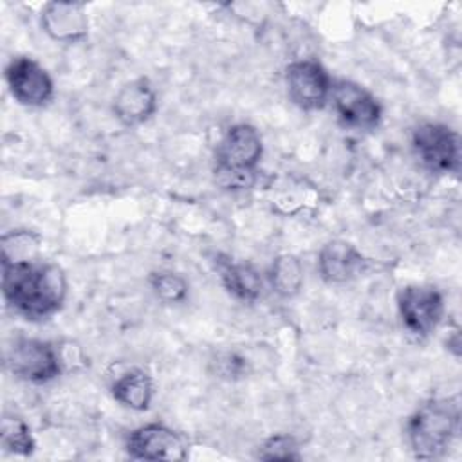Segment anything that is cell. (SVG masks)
<instances>
[{
  "label": "cell",
  "mask_w": 462,
  "mask_h": 462,
  "mask_svg": "<svg viewBox=\"0 0 462 462\" xmlns=\"http://www.w3.org/2000/svg\"><path fill=\"white\" fill-rule=\"evenodd\" d=\"M2 292L16 314L32 321L45 319L61 309L67 278L56 263L2 260Z\"/></svg>",
  "instance_id": "obj_1"
},
{
  "label": "cell",
  "mask_w": 462,
  "mask_h": 462,
  "mask_svg": "<svg viewBox=\"0 0 462 462\" xmlns=\"http://www.w3.org/2000/svg\"><path fill=\"white\" fill-rule=\"evenodd\" d=\"M262 153V137L254 126L247 123L231 126L217 148V182L226 189L251 188Z\"/></svg>",
  "instance_id": "obj_2"
},
{
  "label": "cell",
  "mask_w": 462,
  "mask_h": 462,
  "mask_svg": "<svg viewBox=\"0 0 462 462\" xmlns=\"http://www.w3.org/2000/svg\"><path fill=\"white\" fill-rule=\"evenodd\" d=\"M458 417V404L453 399H435L422 404L406 426L413 455L424 460L444 455L457 435Z\"/></svg>",
  "instance_id": "obj_3"
},
{
  "label": "cell",
  "mask_w": 462,
  "mask_h": 462,
  "mask_svg": "<svg viewBox=\"0 0 462 462\" xmlns=\"http://www.w3.org/2000/svg\"><path fill=\"white\" fill-rule=\"evenodd\" d=\"M411 146L433 173H457L460 170L458 134L442 123H422L413 130Z\"/></svg>",
  "instance_id": "obj_4"
},
{
  "label": "cell",
  "mask_w": 462,
  "mask_h": 462,
  "mask_svg": "<svg viewBox=\"0 0 462 462\" xmlns=\"http://www.w3.org/2000/svg\"><path fill=\"white\" fill-rule=\"evenodd\" d=\"M7 368L22 381L42 384L56 379L61 372L58 352L51 343L40 339H18L7 350Z\"/></svg>",
  "instance_id": "obj_5"
},
{
  "label": "cell",
  "mask_w": 462,
  "mask_h": 462,
  "mask_svg": "<svg viewBox=\"0 0 462 462\" xmlns=\"http://www.w3.org/2000/svg\"><path fill=\"white\" fill-rule=\"evenodd\" d=\"M337 119L356 130H372L381 121L379 101L361 85L346 79L332 83L330 97Z\"/></svg>",
  "instance_id": "obj_6"
},
{
  "label": "cell",
  "mask_w": 462,
  "mask_h": 462,
  "mask_svg": "<svg viewBox=\"0 0 462 462\" xmlns=\"http://www.w3.org/2000/svg\"><path fill=\"white\" fill-rule=\"evenodd\" d=\"M401 319L413 336H428L444 314L442 294L430 285H408L397 296Z\"/></svg>",
  "instance_id": "obj_7"
},
{
  "label": "cell",
  "mask_w": 462,
  "mask_h": 462,
  "mask_svg": "<svg viewBox=\"0 0 462 462\" xmlns=\"http://www.w3.org/2000/svg\"><path fill=\"white\" fill-rule=\"evenodd\" d=\"M289 97L303 110H319L330 97L332 81L316 60L292 61L285 70Z\"/></svg>",
  "instance_id": "obj_8"
},
{
  "label": "cell",
  "mask_w": 462,
  "mask_h": 462,
  "mask_svg": "<svg viewBox=\"0 0 462 462\" xmlns=\"http://www.w3.org/2000/svg\"><path fill=\"white\" fill-rule=\"evenodd\" d=\"M5 81L11 96L25 106H42L51 101L54 83L49 72L32 58L18 56L5 67Z\"/></svg>",
  "instance_id": "obj_9"
},
{
  "label": "cell",
  "mask_w": 462,
  "mask_h": 462,
  "mask_svg": "<svg viewBox=\"0 0 462 462\" xmlns=\"http://www.w3.org/2000/svg\"><path fill=\"white\" fill-rule=\"evenodd\" d=\"M126 451L141 460H184L188 457L186 440L164 424H146L134 430L126 440Z\"/></svg>",
  "instance_id": "obj_10"
},
{
  "label": "cell",
  "mask_w": 462,
  "mask_h": 462,
  "mask_svg": "<svg viewBox=\"0 0 462 462\" xmlns=\"http://www.w3.org/2000/svg\"><path fill=\"white\" fill-rule=\"evenodd\" d=\"M366 267L365 256L348 242L332 240L318 254V271L328 283H345L357 278Z\"/></svg>",
  "instance_id": "obj_11"
},
{
  "label": "cell",
  "mask_w": 462,
  "mask_h": 462,
  "mask_svg": "<svg viewBox=\"0 0 462 462\" xmlns=\"http://www.w3.org/2000/svg\"><path fill=\"white\" fill-rule=\"evenodd\" d=\"M112 110L125 126H137L155 114L157 96L152 85L144 78H139L119 88Z\"/></svg>",
  "instance_id": "obj_12"
},
{
  "label": "cell",
  "mask_w": 462,
  "mask_h": 462,
  "mask_svg": "<svg viewBox=\"0 0 462 462\" xmlns=\"http://www.w3.org/2000/svg\"><path fill=\"white\" fill-rule=\"evenodd\" d=\"M42 27L58 42H76L87 34L88 20L81 4L51 2L42 11Z\"/></svg>",
  "instance_id": "obj_13"
},
{
  "label": "cell",
  "mask_w": 462,
  "mask_h": 462,
  "mask_svg": "<svg viewBox=\"0 0 462 462\" xmlns=\"http://www.w3.org/2000/svg\"><path fill=\"white\" fill-rule=\"evenodd\" d=\"M217 271L229 294L242 301H254L262 292V278L251 263H236L229 258L217 260Z\"/></svg>",
  "instance_id": "obj_14"
},
{
  "label": "cell",
  "mask_w": 462,
  "mask_h": 462,
  "mask_svg": "<svg viewBox=\"0 0 462 462\" xmlns=\"http://www.w3.org/2000/svg\"><path fill=\"white\" fill-rule=\"evenodd\" d=\"M112 395L123 406L135 411H144L153 397V381L143 370H130L116 379L112 384Z\"/></svg>",
  "instance_id": "obj_15"
},
{
  "label": "cell",
  "mask_w": 462,
  "mask_h": 462,
  "mask_svg": "<svg viewBox=\"0 0 462 462\" xmlns=\"http://www.w3.org/2000/svg\"><path fill=\"white\" fill-rule=\"evenodd\" d=\"M271 285L282 296H294L303 283V269L296 256L282 254L271 265Z\"/></svg>",
  "instance_id": "obj_16"
},
{
  "label": "cell",
  "mask_w": 462,
  "mask_h": 462,
  "mask_svg": "<svg viewBox=\"0 0 462 462\" xmlns=\"http://www.w3.org/2000/svg\"><path fill=\"white\" fill-rule=\"evenodd\" d=\"M2 446L14 455H31L34 451V439L31 428L20 417H5L2 420Z\"/></svg>",
  "instance_id": "obj_17"
},
{
  "label": "cell",
  "mask_w": 462,
  "mask_h": 462,
  "mask_svg": "<svg viewBox=\"0 0 462 462\" xmlns=\"http://www.w3.org/2000/svg\"><path fill=\"white\" fill-rule=\"evenodd\" d=\"M150 287L155 296L166 303H180L188 296L186 280L171 271H157L150 274Z\"/></svg>",
  "instance_id": "obj_18"
},
{
  "label": "cell",
  "mask_w": 462,
  "mask_h": 462,
  "mask_svg": "<svg viewBox=\"0 0 462 462\" xmlns=\"http://www.w3.org/2000/svg\"><path fill=\"white\" fill-rule=\"evenodd\" d=\"M258 457L263 460H298L300 453L298 444L292 437L273 435L262 444Z\"/></svg>",
  "instance_id": "obj_19"
}]
</instances>
